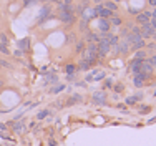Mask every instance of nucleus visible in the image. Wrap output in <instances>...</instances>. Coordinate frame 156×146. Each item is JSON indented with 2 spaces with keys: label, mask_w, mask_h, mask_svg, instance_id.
Segmentation results:
<instances>
[{
  "label": "nucleus",
  "mask_w": 156,
  "mask_h": 146,
  "mask_svg": "<svg viewBox=\"0 0 156 146\" xmlns=\"http://www.w3.org/2000/svg\"><path fill=\"white\" fill-rule=\"evenodd\" d=\"M58 18H60L62 23L72 25L76 20V15H75V12H58Z\"/></svg>",
  "instance_id": "1"
},
{
  "label": "nucleus",
  "mask_w": 156,
  "mask_h": 146,
  "mask_svg": "<svg viewBox=\"0 0 156 146\" xmlns=\"http://www.w3.org/2000/svg\"><path fill=\"white\" fill-rule=\"evenodd\" d=\"M50 13H51V7L48 5V3H47V5H43L42 10H40V13H38V17H37V25H42L43 22L50 17Z\"/></svg>",
  "instance_id": "2"
},
{
  "label": "nucleus",
  "mask_w": 156,
  "mask_h": 146,
  "mask_svg": "<svg viewBox=\"0 0 156 146\" xmlns=\"http://www.w3.org/2000/svg\"><path fill=\"white\" fill-rule=\"evenodd\" d=\"M96 47H98V58L106 57V55H108V52L111 50L110 43H108V42H105V40H100V42L96 43Z\"/></svg>",
  "instance_id": "3"
},
{
  "label": "nucleus",
  "mask_w": 156,
  "mask_h": 146,
  "mask_svg": "<svg viewBox=\"0 0 156 146\" xmlns=\"http://www.w3.org/2000/svg\"><path fill=\"white\" fill-rule=\"evenodd\" d=\"M95 12H96V15H100V18H111L115 15L113 12H110L108 9L103 7V3H98V5L95 7Z\"/></svg>",
  "instance_id": "4"
},
{
  "label": "nucleus",
  "mask_w": 156,
  "mask_h": 146,
  "mask_svg": "<svg viewBox=\"0 0 156 146\" xmlns=\"http://www.w3.org/2000/svg\"><path fill=\"white\" fill-rule=\"evenodd\" d=\"M91 100H93L95 105H106V95L103 91H95Z\"/></svg>",
  "instance_id": "5"
},
{
  "label": "nucleus",
  "mask_w": 156,
  "mask_h": 146,
  "mask_svg": "<svg viewBox=\"0 0 156 146\" xmlns=\"http://www.w3.org/2000/svg\"><path fill=\"white\" fill-rule=\"evenodd\" d=\"M118 48H120V53H121V55H125V53H128V52H129L131 45H129V42H128L126 38H123L121 42H118Z\"/></svg>",
  "instance_id": "6"
},
{
  "label": "nucleus",
  "mask_w": 156,
  "mask_h": 146,
  "mask_svg": "<svg viewBox=\"0 0 156 146\" xmlns=\"http://www.w3.org/2000/svg\"><path fill=\"white\" fill-rule=\"evenodd\" d=\"M143 98V93H136V95H133V96H128V98H125V105L126 106H131V105H135L138 100Z\"/></svg>",
  "instance_id": "7"
},
{
  "label": "nucleus",
  "mask_w": 156,
  "mask_h": 146,
  "mask_svg": "<svg viewBox=\"0 0 156 146\" xmlns=\"http://www.w3.org/2000/svg\"><path fill=\"white\" fill-rule=\"evenodd\" d=\"M81 15H83L85 20L90 22L91 18H95V17H96V12H95V9H90V7H87V9H85V12L81 13Z\"/></svg>",
  "instance_id": "8"
},
{
  "label": "nucleus",
  "mask_w": 156,
  "mask_h": 146,
  "mask_svg": "<svg viewBox=\"0 0 156 146\" xmlns=\"http://www.w3.org/2000/svg\"><path fill=\"white\" fill-rule=\"evenodd\" d=\"M98 27H100V30H101V32H110V22L106 20V18H100Z\"/></svg>",
  "instance_id": "9"
},
{
  "label": "nucleus",
  "mask_w": 156,
  "mask_h": 146,
  "mask_svg": "<svg viewBox=\"0 0 156 146\" xmlns=\"http://www.w3.org/2000/svg\"><path fill=\"white\" fill-rule=\"evenodd\" d=\"M151 72H153V66H151L150 63L146 62V60H143V62H141V73H148V75H151Z\"/></svg>",
  "instance_id": "10"
},
{
  "label": "nucleus",
  "mask_w": 156,
  "mask_h": 146,
  "mask_svg": "<svg viewBox=\"0 0 156 146\" xmlns=\"http://www.w3.org/2000/svg\"><path fill=\"white\" fill-rule=\"evenodd\" d=\"M87 40L90 43H98L100 42V35L98 33H93V32H87Z\"/></svg>",
  "instance_id": "11"
},
{
  "label": "nucleus",
  "mask_w": 156,
  "mask_h": 146,
  "mask_svg": "<svg viewBox=\"0 0 156 146\" xmlns=\"http://www.w3.org/2000/svg\"><path fill=\"white\" fill-rule=\"evenodd\" d=\"M103 7H105V9H108L110 12H116V10H118V3L111 2V0H108V2H103Z\"/></svg>",
  "instance_id": "12"
},
{
  "label": "nucleus",
  "mask_w": 156,
  "mask_h": 146,
  "mask_svg": "<svg viewBox=\"0 0 156 146\" xmlns=\"http://www.w3.org/2000/svg\"><path fill=\"white\" fill-rule=\"evenodd\" d=\"M135 20H136V23H138V25H144V23H148V20H150V18H148L144 13H138Z\"/></svg>",
  "instance_id": "13"
},
{
  "label": "nucleus",
  "mask_w": 156,
  "mask_h": 146,
  "mask_svg": "<svg viewBox=\"0 0 156 146\" xmlns=\"http://www.w3.org/2000/svg\"><path fill=\"white\" fill-rule=\"evenodd\" d=\"M121 23H123V18H121V17H116V15H113V17L110 18V25H115V27H120Z\"/></svg>",
  "instance_id": "14"
},
{
  "label": "nucleus",
  "mask_w": 156,
  "mask_h": 146,
  "mask_svg": "<svg viewBox=\"0 0 156 146\" xmlns=\"http://www.w3.org/2000/svg\"><path fill=\"white\" fill-rule=\"evenodd\" d=\"M28 45H30V40L23 38V40H20V42H18V48H20L22 52H25V50H28Z\"/></svg>",
  "instance_id": "15"
},
{
  "label": "nucleus",
  "mask_w": 156,
  "mask_h": 146,
  "mask_svg": "<svg viewBox=\"0 0 156 146\" xmlns=\"http://www.w3.org/2000/svg\"><path fill=\"white\" fill-rule=\"evenodd\" d=\"M58 12H75V9H73V5H65V3H62V5L57 7Z\"/></svg>",
  "instance_id": "16"
},
{
  "label": "nucleus",
  "mask_w": 156,
  "mask_h": 146,
  "mask_svg": "<svg viewBox=\"0 0 156 146\" xmlns=\"http://www.w3.org/2000/svg\"><path fill=\"white\" fill-rule=\"evenodd\" d=\"M80 30H81V32H85V33L88 32V20L81 18V20H80Z\"/></svg>",
  "instance_id": "17"
},
{
  "label": "nucleus",
  "mask_w": 156,
  "mask_h": 146,
  "mask_svg": "<svg viewBox=\"0 0 156 146\" xmlns=\"http://www.w3.org/2000/svg\"><path fill=\"white\" fill-rule=\"evenodd\" d=\"M91 66H93L91 63H88V62H85V60H81L80 65H78V68H80V70H88V68H91Z\"/></svg>",
  "instance_id": "18"
},
{
  "label": "nucleus",
  "mask_w": 156,
  "mask_h": 146,
  "mask_svg": "<svg viewBox=\"0 0 156 146\" xmlns=\"http://www.w3.org/2000/svg\"><path fill=\"white\" fill-rule=\"evenodd\" d=\"M81 101V96L80 95H75V96H72V98L66 101V105H73V103H80Z\"/></svg>",
  "instance_id": "19"
},
{
  "label": "nucleus",
  "mask_w": 156,
  "mask_h": 146,
  "mask_svg": "<svg viewBox=\"0 0 156 146\" xmlns=\"http://www.w3.org/2000/svg\"><path fill=\"white\" fill-rule=\"evenodd\" d=\"M151 111V106H148V105H141L140 106V113L141 115H146V113H150Z\"/></svg>",
  "instance_id": "20"
},
{
  "label": "nucleus",
  "mask_w": 156,
  "mask_h": 146,
  "mask_svg": "<svg viewBox=\"0 0 156 146\" xmlns=\"http://www.w3.org/2000/svg\"><path fill=\"white\" fill-rule=\"evenodd\" d=\"M135 58L144 60V58H146V52H144V50H136V57H135Z\"/></svg>",
  "instance_id": "21"
},
{
  "label": "nucleus",
  "mask_w": 156,
  "mask_h": 146,
  "mask_svg": "<svg viewBox=\"0 0 156 146\" xmlns=\"http://www.w3.org/2000/svg\"><path fill=\"white\" fill-rule=\"evenodd\" d=\"M65 70H66V73H68V75H73L78 68H76L75 65H66V68H65Z\"/></svg>",
  "instance_id": "22"
},
{
  "label": "nucleus",
  "mask_w": 156,
  "mask_h": 146,
  "mask_svg": "<svg viewBox=\"0 0 156 146\" xmlns=\"http://www.w3.org/2000/svg\"><path fill=\"white\" fill-rule=\"evenodd\" d=\"M65 88H66L65 85H57L55 88H51V93H60V91H63Z\"/></svg>",
  "instance_id": "23"
},
{
  "label": "nucleus",
  "mask_w": 156,
  "mask_h": 146,
  "mask_svg": "<svg viewBox=\"0 0 156 146\" xmlns=\"http://www.w3.org/2000/svg\"><path fill=\"white\" fill-rule=\"evenodd\" d=\"M48 113H50L48 110H43V111H40V113L37 115V118H38V119H43V118H47V116H48Z\"/></svg>",
  "instance_id": "24"
},
{
  "label": "nucleus",
  "mask_w": 156,
  "mask_h": 146,
  "mask_svg": "<svg viewBox=\"0 0 156 146\" xmlns=\"http://www.w3.org/2000/svg\"><path fill=\"white\" fill-rule=\"evenodd\" d=\"M0 43H2V45H7V43H9L7 35H5V33H2V32H0Z\"/></svg>",
  "instance_id": "25"
},
{
  "label": "nucleus",
  "mask_w": 156,
  "mask_h": 146,
  "mask_svg": "<svg viewBox=\"0 0 156 146\" xmlns=\"http://www.w3.org/2000/svg\"><path fill=\"white\" fill-rule=\"evenodd\" d=\"M87 7H88L87 3H80V5L76 7V12H78V13H83V12H85V9H87Z\"/></svg>",
  "instance_id": "26"
},
{
  "label": "nucleus",
  "mask_w": 156,
  "mask_h": 146,
  "mask_svg": "<svg viewBox=\"0 0 156 146\" xmlns=\"http://www.w3.org/2000/svg\"><path fill=\"white\" fill-rule=\"evenodd\" d=\"M75 50L78 52V53H80V52H83V50H85V43H83V42H78V43H76V48H75Z\"/></svg>",
  "instance_id": "27"
},
{
  "label": "nucleus",
  "mask_w": 156,
  "mask_h": 146,
  "mask_svg": "<svg viewBox=\"0 0 156 146\" xmlns=\"http://www.w3.org/2000/svg\"><path fill=\"white\" fill-rule=\"evenodd\" d=\"M13 130H15V131H22V130H23V123L17 121V123H15V126H13Z\"/></svg>",
  "instance_id": "28"
},
{
  "label": "nucleus",
  "mask_w": 156,
  "mask_h": 146,
  "mask_svg": "<svg viewBox=\"0 0 156 146\" xmlns=\"http://www.w3.org/2000/svg\"><path fill=\"white\" fill-rule=\"evenodd\" d=\"M146 62L150 63L151 66H156V55H153V57H150V58L146 60Z\"/></svg>",
  "instance_id": "29"
},
{
  "label": "nucleus",
  "mask_w": 156,
  "mask_h": 146,
  "mask_svg": "<svg viewBox=\"0 0 156 146\" xmlns=\"http://www.w3.org/2000/svg\"><path fill=\"white\" fill-rule=\"evenodd\" d=\"M143 83H144V81H141L138 77H135V87L136 88H141V87H143Z\"/></svg>",
  "instance_id": "30"
},
{
  "label": "nucleus",
  "mask_w": 156,
  "mask_h": 146,
  "mask_svg": "<svg viewBox=\"0 0 156 146\" xmlns=\"http://www.w3.org/2000/svg\"><path fill=\"white\" fill-rule=\"evenodd\" d=\"M0 52H2V53H5V55H9V53H10L9 48H7V45H2V43H0Z\"/></svg>",
  "instance_id": "31"
},
{
  "label": "nucleus",
  "mask_w": 156,
  "mask_h": 146,
  "mask_svg": "<svg viewBox=\"0 0 156 146\" xmlns=\"http://www.w3.org/2000/svg\"><path fill=\"white\" fill-rule=\"evenodd\" d=\"M113 90H115V93H121V91L125 90V87H123V85H120V83H118V85H116V87H115Z\"/></svg>",
  "instance_id": "32"
},
{
  "label": "nucleus",
  "mask_w": 156,
  "mask_h": 146,
  "mask_svg": "<svg viewBox=\"0 0 156 146\" xmlns=\"http://www.w3.org/2000/svg\"><path fill=\"white\" fill-rule=\"evenodd\" d=\"M35 2H38V0H23V7H28V5H32V3H35Z\"/></svg>",
  "instance_id": "33"
},
{
  "label": "nucleus",
  "mask_w": 156,
  "mask_h": 146,
  "mask_svg": "<svg viewBox=\"0 0 156 146\" xmlns=\"http://www.w3.org/2000/svg\"><path fill=\"white\" fill-rule=\"evenodd\" d=\"M128 12L133 13V15H138V13H141V10H138V9H128Z\"/></svg>",
  "instance_id": "34"
},
{
  "label": "nucleus",
  "mask_w": 156,
  "mask_h": 146,
  "mask_svg": "<svg viewBox=\"0 0 156 146\" xmlns=\"http://www.w3.org/2000/svg\"><path fill=\"white\" fill-rule=\"evenodd\" d=\"M111 85H113V81H111V80H106V83H105V88H111Z\"/></svg>",
  "instance_id": "35"
},
{
  "label": "nucleus",
  "mask_w": 156,
  "mask_h": 146,
  "mask_svg": "<svg viewBox=\"0 0 156 146\" xmlns=\"http://www.w3.org/2000/svg\"><path fill=\"white\" fill-rule=\"evenodd\" d=\"M75 38H76V35H73V33H70V35H68V42H73Z\"/></svg>",
  "instance_id": "36"
},
{
  "label": "nucleus",
  "mask_w": 156,
  "mask_h": 146,
  "mask_svg": "<svg viewBox=\"0 0 156 146\" xmlns=\"http://www.w3.org/2000/svg\"><path fill=\"white\" fill-rule=\"evenodd\" d=\"M148 5H150V7H156V0H148Z\"/></svg>",
  "instance_id": "37"
},
{
  "label": "nucleus",
  "mask_w": 156,
  "mask_h": 146,
  "mask_svg": "<svg viewBox=\"0 0 156 146\" xmlns=\"http://www.w3.org/2000/svg\"><path fill=\"white\" fill-rule=\"evenodd\" d=\"M148 48H150V50H156V45L154 43H150V45H146Z\"/></svg>",
  "instance_id": "38"
},
{
  "label": "nucleus",
  "mask_w": 156,
  "mask_h": 146,
  "mask_svg": "<svg viewBox=\"0 0 156 146\" xmlns=\"http://www.w3.org/2000/svg\"><path fill=\"white\" fill-rule=\"evenodd\" d=\"M150 23H151V27H153V28H156V20H153V18H151Z\"/></svg>",
  "instance_id": "39"
},
{
  "label": "nucleus",
  "mask_w": 156,
  "mask_h": 146,
  "mask_svg": "<svg viewBox=\"0 0 156 146\" xmlns=\"http://www.w3.org/2000/svg\"><path fill=\"white\" fill-rule=\"evenodd\" d=\"M144 15H146V17L151 20V12H150V10H146V12H144Z\"/></svg>",
  "instance_id": "40"
},
{
  "label": "nucleus",
  "mask_w": 156,
  "mask_h": 146,
  "mask_svg": "<svg viewBox=\"0 0 156 146\" xmlns=\"http://www.w3.org/2000/svg\"><path fill=\"white\" fill-rule=\"evenodd\" d=\"M22 53H23V52H22V50H17V52H15V57H20Z\"/></svg>",
  "instance_id": "41"
},
{
  "label": "nucleus",
  "mask_w": 156,
  "mask_h": 146,
  "mask_svg": "<svg viewBox=\"0 0 156 146\" xmlns=\"http://www.w3.org/2000/svg\"><path fill=\"white\" fill-rule=\"evenodd\" d=\"M96 3H103V2H106V0H95Z\"/></svg>",
  "instance_id": "42"
},
{
  "label": "nucleus",
  "mask_w": 156,
  "mask_h": 146,
  "mask_svg": "<svg viewBox=\"0 0 156 146\" xmlns=\"http://www.w3.org/2000/svg\"><path fill=\"white\" fill-rule=\"evenodd\" d=\"M88 2H90V0H81V3H87V5H88Z\"/></svg>",
  "instance_id": "43"
},
{
  "label": "nucleus",
  "mask_w": 156,
  "mask_h": 146,
  "mask_svg": "<svg viewBox=\"0 0 156 146\" xmlns=\"http://www.w3.org/2000/svg\"><path fill=\"white\" fill-rule=\"evenodd\" d=\"M5 128H7L5 125H0V130H5Z\"/></svg>",
  "instance_id": "44"
},
{
  "label": "nucleus",
  "mask_w": 156,
  "mask_h": 146,
  "mask_svg": "<svg viewBox=\"0 0 156 146\" xmlns=\"http://www.w3.org/2000/svg\"><path fill=\"white\" fill-rule=\"evenodd\" d=\"M111 2H115V3H118V2H121V0H111Z\"/></svg>",
  "instance_id": "45"
},
{
  "label": "nucleus",
  "mask_w": 156,
  "mask_h": 146,
  "mask_svg": "<svg viewBox=\"0 0 156 146\" xmlns=\"http://www.w3.org/2000/svg\"><path fill=\"white\" fill-rule=\"evenodd\" d=\"M0 87H3V81L2 80H0Z\"/></svg>",
  "instance_id": "46"
},
{
  "label": "nucleus",
  "mask_w": 156,
  "mask_h": 146,
  "mask_svg": "<svg viewBox=\"0 0 156 146\" xmlns=\"http://www.w3.org/2000/svg\"><path fill=\"white\" fill-rule=\"evenodd\" d=\"M154 96H156V91H154Z\"/></svg>",
  "instance_id": "47"
}]
</instances>
